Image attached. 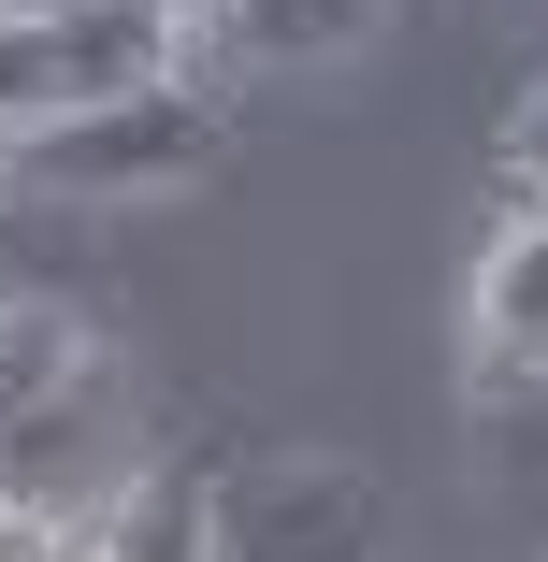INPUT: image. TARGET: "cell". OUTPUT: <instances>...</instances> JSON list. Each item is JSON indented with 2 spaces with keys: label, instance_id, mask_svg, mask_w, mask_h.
<instances>
[{
  "label": "cell",
  "instance_id": "3957f363",
  "mask_svg": "<svg viewBox=\"0 0 548 562\" xmlns=\"http://www.w3.org/2000/svg\"><path fill=\"white\" fill-rule=\"evenodd\" d=\"M0 491H15L30 519H58V533H87L101 505H131L145 491V432H131V390L101 375V361H72L30 418H0Z\"/></svg>",
  "mask_w": 548,
  "mask_h": 562
},
{
  "label": "cell",
  "instance_id": "7a4b0ae2",
  "mask_svg": "<svg viewBox=\"0 0 548 562\" xmlns=\"http://www.w3.org/2000/svg\"><path fill=\"white\" fill-rule=\"evenodd\" d=\"M0 159H15L30 188H58V202L188 188V173L216 159V101H202L188 72H159V87H131V101H87V116H44V131H15Z\"/></svg>",
  "mask_w": 548,
  "mask_h": 562
},
{
  "label": "cell",
  "instance_id": "8fae6325",
  "mask_svg": "<svg viewBox=\"0 0 548 562\" xmlns=\"http://www.w3.org/2000/svg\"><path fill=\"white\" fill-rule=\"evenodd\" d=\"M159 15H174V30H232V0H159Z\"/></svg>",
  "mask_w": 548,
  "mask_h": 562
},
{
  "label": "cell",
  "instance_id": "277c9868",
  "mask_svg": "<svg viewBox=\"0 0 548 562\" xmlns=\"http://www.w3.org/2000/svg\"><path fill=\"white\" fill-rule=\"evenodd\" d=\"M202 519H216V562H376L390 548V519L347 462H275L246 491H202Z\"/></svg>",
  "mask_w": 548,
  "mask_h": 562
},
{
  "label": "cell",
  "instance_id": "8992f818",
  "mask_svg": "<svg viewBox=\"0 0 548 562\" xmlns=\"http://www.w3.org/2000/svg\"><path fill=\"white\" fill-rule=\"evenodd\" d=\"M72 562H216V519H202V491L145 476L131 505H101V519L72 533Z\"/></svg>",
  "mask_w": 548,
  "mask_h": 562
},
{
  "label": "cell",
  "instance_id": "7c38bea8",
  "mask_svg": "<svg viewBox=\"0 0 548 562\" xmlns=\"http://www.w3.org/2000/svg\"><path fill=\"white\" fill-rule=\"evenodd\" d=\"M0 15H44V0H0Z\"/></svg>",
  "mask_w": 548,
  "mask_h": 562
},
{
  "label": "cell",
  "instance_id": "6da1fadb",
  "mask_svg": "<svg viewBox=\"0 0 548 562\" xmlns=\"http://www.w3.org/2000/svg\"><path fill=\"white\" fill-rule=\"evenodd\" d=\"M188 58V30L159 0H44V15H0V145L44 131V116H87V101H131Z\"/></svg>",
  "mask_w": 548,
  "mask_h": 562
},
{
  "label": "cell",
  "instance_id": "9c48e42d",
  "mask_svg": "<svg viewBox=\"0 0 548 562\" xmlns=\"http://www.w3.org/2000/svg\"><path fill=\"white\" fill-rule=\"evenodd\" d=\"M505 173H519V188H548V87L505 116Z\"/></svg>",
  "mask_w": 548,
  "mask_h": 562
},
{
  "label": "cell",
  "instance_id": "4fadbf2b",
  "mask_svg": "<svg viewBox=\"0 0 548 562\" xmlns=\"http://www.w3.org/2000/svg\"><path fill=\"white\" fill-rule=\"evenodd\" d=\"M534 216H548V188H534Z\"/></svg>",
  "mask_w": 548,
  "mask_h": 562
},
{
  "label": "cell",
  "instance_id": "ba28073f",
  "mask_svg": "<svg viewBox=\"0 0 548 562\" xmlns=\"http://www.w3.org/2000/svg\"><path fill=\"white\" fill-rule=\"evenodd\" d=\"M72 361H87V331H72L58 303H0V418H30Z\"/></svg>",
  "mask_w": 548,
  "mask_h": 562
},
{
  "label": "cell",
  "instance_id": "5b68a950",
  "mask_svg": "<svg viewBox=\"0 0 548 562\" xmlns=\"http://www.w3.org/2000/svg\"><path fill=\"white\" fill-rule=\"evenodd\" d=\"M477 347L505 375H548V216H519V232L477 260Z\"/></svg>",
  "mask_w": 548,
  "mask_h": 562
},
{
  "label": "cell",
  "instance_id": "52a82bcc",
  "mask_svg": "<svg viewBox=\"0 0 548 562\" xmlns=\"http://www.w3.org/2000/svg\"><path fill=\"white\" fill-rule=\"evenodd\" d=\"M376 15L390 0H232V58H275V72H303V58H347V44H376Z\"/></svg>",
  "mask_w": 548,
  "mask_h": 562
},
{
  "label": "cell",
  "instance_id": "30bf717a",
  "mask_svg": "<svg viewBox=\"0 0 548 562\" xmlns=\"http://www.w3.org/2000/svg\"><path fill=\"white\" fill-rule=\"evenodd\" d=\"M0 562H72V533H58V519H30V505H0Z\"/></svg>",
  "mask_w": 548,
  "mask_h": 562
}]
</instances>
